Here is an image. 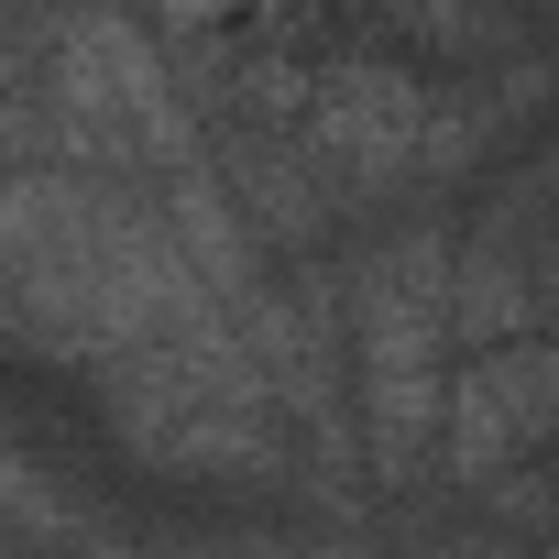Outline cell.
Returning a JSON list of instances; mask_svg holds the SVG:
<instances>
[{
    "label": "cell",
    "instance_id": "cell-1",
    "mask_svg": "<svg viewBox=\"0 0 559 559\" xmlns=\"http://www.w3.org/2000/svg\"><path fill=\"white\" fill-rule=\"evenodd\" d=\"M0 297H12V330L56 362H110L198 308H230L176 241L165 187L67 154H34L0 187Z\"/></svg>",
    "mask_w": 559,
    "mask_h": 559
},
{
    "label": "cell",
    "instance_id": "cell-2",
    "mask_svg": "<svg viewBox=\"0 0 559 559\" xmlns=\"http://www.w3.org/2000/svg\"><path fill=\"white\" fill-rule=\"evenodd\" d=\"M88 373H99L110 428L165 472L241 483V472H274V450L297 428L274 406L252 341H241V308H198V319H176V330H154V341H132V352H110Z\"/></svg>",
    "mask_w": 559,
    "mask_h": 559
},
{
    "label": "cell",
    "instance_id": "cell-3",
    "mask_svg": "<svg viewBox=\"0 0 559 559\" xmlns=\"http://www.w3.org/2000/svg\"><path fill=\"white\" fill-rule=\"evenodd\" d=\"M34 154L110 165V176L198 165V132H187V99H176L154 34H132L121 12H67L12 78V165H34Z\"/></svg>",
    "mask_w": 559,
    "mask_h": 559
},
{
    "label": "cell",
    "instance_id": "cell-4",
    "mask_svg": "<svg viewBox=\"0 0 559 559\" xmlns=\"http://www.w3.org/2000/svg\"><path fill=\"white\" fill-rule=\"evenodd\" d=\"M352 395H362V450L384 472H417L450 428V341H461V241L450 230H395L352 263Z\"/></svg>",
    "mask_w": 559,
    "mask_h": 559
},
{
    "label": "cell",
    "instance_id": "cell-5",
    "mask_svg": "<svg viewBox=\"0 0 559 559\" xmlns=\"http://www.w3.org/2000/svg\"><path fill=\"white\" fill-rule=\"evenodd\" d=\"M515 450H559V341H483L461 373H450V428H439V461L461 483H493Z\"/></svg>",
    "mask_w": 559,
    "mask_h": 559
},
{
    "label": "cell",
    "instance_id": "cell-6",
    "mask_svg": "<svg viewBox=\"0 0 559 559\" xmlns=\"http://www.w3.org/2000/svg\"><path fill=\"white\" fill-rule=\"evenodd\" d=\"M297 143H308V165L330 187H395V176L439 165L461 132H439V99L428 88H406L384 67H352V78L319 88V110L297 121Z\"/></svg>",
    "mask_w": 559,
    "mask_h": 559
}]
</instances>
